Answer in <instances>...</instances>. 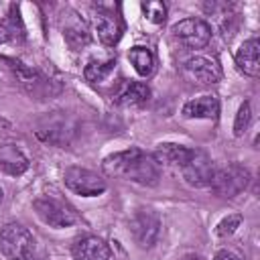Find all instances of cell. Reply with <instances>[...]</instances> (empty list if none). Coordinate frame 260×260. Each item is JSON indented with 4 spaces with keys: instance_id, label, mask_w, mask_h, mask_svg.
Returning <instances> with one entry per match:
<instances>
[{
    "instance_id": "7",
    "label": "cell",
    "mask_w": 260,
    "mask_h": 260,
    "mask_svg": "<svg viewBox=\"0 0 260 260\" xmlns=\"http://www.w3.org/2000/svg\"><path fill=\"white\" fill-rule=\"evenodd\" d=\"M173 37L187 49H203L211 39V28L201 18H183L173 26Z\"/></svg>"
},
{
    "instance_id": "3",
    "label": "cell",
    "mask_w": 260,
    "mask_h": 260,
    "mask_svg": "<svg viewBox=\"0 0 260 260\" xmlns=\"http://www.w3.org/2000/svg\"><path fill=\"white\" fill-rule=\"evenodd\" d=\"M0 252L8 260H28L35 252V238L22 223H6L0 230Z\"/></svg>"
},
{
    "instance_id": "22",
    "label": "cell",
    "mask_w": 260,
    "mask_h": 260,
    "mask_svg": "<svg viewBox=\"0 0 260 260\" xmlns=\"http://www.w3.org/2000/svg\"><path fill=\"white\" fill-rule=\"evenodd\" d=\"M250 120H252V110H250V104L244 102L238 110V116H236V122H234V134L236 136H242L248 126H250Z\"/></svg>"
},
{
    "instance_id": "20",
    "label": "cell",
    "mask_w": 260,
    "mask_h": 260,
    "mask_svg": "<svg viewBox=\"0 0 260 260\" xmlns=\"http://www.w3.org/2000/svg\"><path fill=\"white\" fill-rule=\"evenodd\" d=\"M114 67H116V59L91 61V63H87V67H85L83 75H85V79H87V81L98 83V81H104V79L114 71Z\"/></svg>"
},
{
    "instance_id": "11",
    "label": "cell",
    "mask_w": 260,
    "mask_h": 260,
    "mask_svg": "<svg viewBox=\"0 0 260 260\" xmlns=\"http://www.w3.org/2000/svg\"><path fill=\"white\" fill-rule=\"evenodd\" d=\"M71 254H73L75 260H110L112 250L102 238L85 236V238H79L73 244Z\"/></svg>"
},
{
    "instance_id": "12",
    "label": "cell",
    "mask_w": 260,
    "mask_h": 260,
    "mask_svg": "<svg viewBox=\"0 0 260 260\" xmlns=\"http://www.w3.org/2000/svg\"><path fill=\"white\" fill-rule=\"evenodd\" d=\"M236 65L248 77H258L260 75V43H258L256 37L244 41V45L238 49Z\"/></svg>"
},
{
    "instance_id": "4",
    "label": "cell",
    "mask_w": 260,
    "mask_h": 260,
    "mask_svg": "<svg viewBox=\"0 0 260 260\" xmlns=\"http://www.w3.org/2000/svg\"><path fill=\"white\" fill-rule=\"evenodd\" d=\"M250 185V171L238 162L217 169L211 179V191L217 197H236Z\"/></svg>"
},
{
    "instance_id": "1",
    "label": "cell",
    "mask_w": 260,
    "mask_h": 260,
    "mask_svg": "<svg viewBox=\"0 0 260 260\" xmlns=\"http://www.w3.org/2000/svg\"><path fill=\"white\" fill-rule=\"evenodd\" d=\"M104 171L110 177L138 183L144 187H152L158 183V162L152 158V154L140 150V148H128L114 152L104 158Z\"/></svg>"
},
{
    "instance_id": "26",
    "label": "cell",
    "mask_w": 260,
    "mask_h": 260,
    "mask_svg": "<svg viewBox=\"0 0 260 260\" xmlns=\"http://www.w3.org/2000/svg\"><path fill=\"white\" fill-rule=\"evenodd\" d=\"M2 199H4V191H2V187H0V203H2Z\"/></svg>"
},
{
    "instance_id": "16",
    "label": "cell",
    "mask_w": 260,
    "mask_h": 260,
    "mask_svg": "<svg viewBox=\"0 0 260 260\" xmlns=\"http://www.w3.org/2000/svg\"><path fill=\"white\" fill-rule=\"evenodd\" d=\"M73 16H75V18H71V20L65 22V26H63V39H65V43H67L73 51H79L81 47L89 45L91 37H89V30H87L85 22H83L81 18H77V14H73Z\"/></svg>"
},
{
    "instance_id": "2",
    "label": "cell",
    "mask_w": 260,
    "mask_h": 260,
    "mask_svg": "<svg viewBox=\"0 0 260 260\" xmlns=\"http://www.w3.org/2000/svg\"><path fill=\"white\" fill-rule=\"evenodd\" d=\"M32 209L39 219L51 228H69L79 221L77 211L61 197L55 195H41L32 201Z\"/></svg>"
},
{
    "instance_id": "25",
    "label": "cell",
    "mask_w": 260,
    "mask_h": 260,
    "mask_svg": "<svg viewBox=\"0 0 260 260\" xmlns=\"http://www.w3.org/2000/svg\"><path fill=\"white\" fill-rule=\"evenodd\" d=\"M179 260H203L201 256H197V254H183Z\"/></svg>"
},
{
    "instance_id": "15",
    "label": "cell",
    "mask_w": 260,
    "mask_h": 260,
    "mask_svg": "<svg viewBox=\"0 0 260 260\" xmlns=\"http://www.w3.org/2000/svg\"><path fill=\"white\" fill-rule=\"evenodd\" d=\"M219 114V102L215 95H201L195 100H189L183 106V116L185 118H205V120H215Z\"/></svg>"
},
{
    "instance_id": "14",
    "label": "cell",
    "mask_w": 260,
    "mask_h": 260,
    "mask_svg": "<svg viewBox=\"0 0 260 260\" xmlns=\"http://www.w3.org/2000/svg\"><path fill=\"white\" fill-rule=\"evenodd\" d=\"M193 148H187L183 144H175V142H160L152 154V158L158 165H167V167H183L189 156H191Z\"/></svg>"
},
{
    "instance_id": "24",
    "label": "cell",
    "mask_w": 260,
    "mask_h": 260,
    "mask_svg": "<svg viewBox=\"0 0 260 260\" xmlns=\"http://www.w3.org/2000/svg\"><path fill=\"white\" fill-rule=\"evenodd\" d=\"M215 260H242V258L236 256V254L230 252V250H219V252L215 254Z\"/></svg>"
},
{
    "instance_id": "9",
    "label": "cell",
    "mask_w": 260,
    "mask_h": 260,
    "mask_svg": "<svg viewBox=\"0 0 260 260\" xmlns=\"http://www.w3.org/2000/svg\"><path fill=\"white\" fill-rule=\"evenodd\" d=\"M95 30H98L100 41L104 45H108V47H114L122 39L124 24H122V18L114 12L112 6H104V4L98 6V12H95Z\"/></svg>"
},
{
    "instance_id": "23",
    "label": "cell",
    "mask_w": 260,
    "mask_h": 260,
    "mask_svg": "<svg viewBox=\"0 0 260 260\" xmlns=\"http://www.w3.org/2000/svg\"><path fill=\"white\" fill-rule=\"evenodd\" d=\"M240 223H242V215H238V213H232V215L223 217V219L217 223V228H215V234H217L219 238H228V236H232V234L236 232V228H240Z\"/></svg>"
},
{
    "instance_id": "17",
    "label": "cell",
    "mask_w": 260,
    "mask_h": 260,
    "mask_svg": "<svg viewBox=\"0 0 260 260\" xmlns=\"http://www.w3.org/2000/svg\"><path fill=\"white\" fill-rule=\"evenodd\" d=\"M148 98H150V89L144 83L130 81L120 89V93L116 95V102L120 106H142L148 102Z\"/></svg>"
},
{
    "instance_id": "10",
    "label": "cell",
    "mask_w": 260,
    "mask_h": 260,
    "mask_svg": "<svg viewBox=\"0 0 260 260\" xmlns=\"http://www.w3.org/2000/svg\"><path fill=\"white\" fill-rule=\"evenodd\" d=\"M183 69H185V75L189 79H193L195 83H201V85H211V83H217L221 79L219 65L213 59H207V57L197 55V57L187 59Z\"/></svg>"
},
{
    "instance_id": "5",
    "label": "cell",
    "mask_w": 260,
    "mask_h": 260,
    "mask_svg": "<svg viewBox=\"0 0 260 260\" xmlns=\"http://www.w3.org/2000/svg\"><path fill=\"white\" fill-rule=\"evenodd\" d=\"M130 232H132L134 242L140 248H144V250L152 248L160 236V219H158L156 211H152L148 207L136 209V213L130 219Z\"/></svg>"
},
{
    "instance_id": "19",
    "label": "cell",
    "mask_w": 260,
    "mask_h": 260,
    "mask_svg": "<svg viewBox=\"0 0 260 260\" xmlns=\"http://www.w3.org/2000/svg\"><path fill=\"white\" fill-rule=\"evenodd\" d=\"M16 8L12 6V14L4 20H0V45L2 43H10V41H16V39H22L24 37V26H22V20L18 16V12H14Z\"/></svg>"
},
{
    "instance_id": "13",
    "label": "cell",
    "mask_w": 260,
    "mask_h": 260,
    "mask_svg": "<svg viewBox=\"0 0 260 260\" xmlns=\"http://www.w3.org/2000/svg\"><path fill=\"white\" fill-rule=\"evenodd\" d=\"M0 171L10 177H20L28 171V158L14 144H0Z\"/></svg>"
},
{
    "instance_id": "6",
    "label": "cell",
    "mask_w": 260,
    "mask_h": 260,
    "mask_svg": "<svg viewBox=\"0 0 260 260\" xmlns=\"http://www.w3.org/2000/svg\"><path fill=\"white\" fill-rule=\"evenodd\" d=\"M67 189H71L73 193L81 195V197H98L106 191V179L100 177L98 173L89 171V169H81V167H69L63 175Z\"/></svg>"
},
{
    "instance_id": "8",
    "label": "cell",
    "mask_w": 260,
    "mask_h": 260,
    "mask_svg": "<svg viewBox=\"0 0 260 260\" xmlns=\"http://www.w3.org/2000/svg\"><path fill=\"white\" fill-rule=\"evenodd\" d=\"M181 173H183V179L191 187H209L215 169H213L211 158L203 150H193L189 160L181 167Z\"/></svg>"
},
{
    "instance_id": "18",
    "label": "cell",
    "mask_w": 260,
    "mask_h": 260,
    "mask_svg": "<svg viewBox=\"0 0 260 260\" xmlns=\"http://www.w3.org/2000/svg\"><path fill=\"white\" fill-rule=\"evenodd\" d=\"M128 61L134 65L140 77H150L154 71V55L148 47H132L128 51Z\"/></svg>"
},
{
    "instance_id": "21",
    "label": "cell",
    "mask_w": 260,
    "mask_h": 260,
    "mask_svg": "<svg viewBox=\"0 0 260 260\" xmlns=\"http://www.w3.org/2000/svg\"><path fill=\"white\" fill-rule=\"evenodd\" d=\"M142 10L146 14V18L154 24H162L165 18H167V8L162 2H156V0H150V2H142Z\"/></svg>"
}]
</instances>
